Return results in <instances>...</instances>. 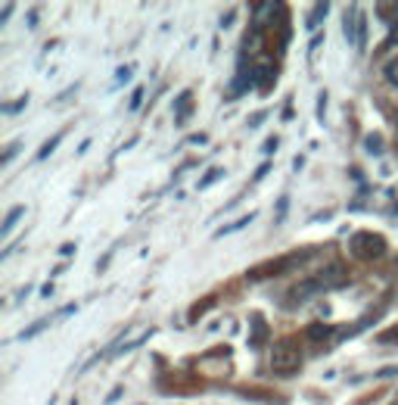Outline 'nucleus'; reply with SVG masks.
Masks as SVG:
<instances>
[{
  "label": "nucleus",
  "instance_id": "nucleus-1",
  "mask_svg": "<svg viewBox=\"0 0 398 405\" xmlns=\"http://www.w3.org/2000/svg\"><path fill=\"white\" fill-rule=\"evenodd\" d=\"M299 364H302V349L293 340H277L271 349V368L277 374H293L299 371Z\"/></svg>",
  "mask_w": 398,
  "mask_h": 405
},
{
  "label": "nucleus",
  "instance_id": "nucleus-2",
  "mask_svg": "<svg viewBox=\"0 0 398 405\" xmlns=\"http://www.w3.org/2000/svg\"><path fill=\"white\" fill-rule=\"evenodd\" d=\"M343 34H345V40H349V44H355L358 50H364V44H367V19L361 16V7L345 10Z\"/></svg>",
  "mask_w": 398,
  "mask_h": 405
},
{
  "label": "nucleus",
  "instance_id": "nucleus-3",
  "mask_svg": "<svg viewBox=\"0 0 398 405\" xmlns=\"http://www.w3.org/2000/svg\"><path fill=\"white\" fill-rule=\"evenodd\" d=\"M351 253H355L358 259H377L386 253V240L380 234H371V231H361V234L351 237Z\"/></svg>",
  "mask_w": 398,
  "mask_h": 405
},
{
  "label": "nucleus",
  "instance_id": "nucleus-4",
  "mask_svg": "<svg viewBox=\"0 0 398 405\" xmlns=\"http://www.w3.org/2000/svg\"><path fill=\"white\" fill-rule=\"evenodd\" d=\"M317 284L324 287V290H333V287H343V284H349V268H343L339 262L327 265V268L317 271Z\"/></svg>",
  "mask_w": 398,
  "mask_h": 405
},
{
  "label": "nucleus",
  "instance_id": "nucleus-5",
  "mask_svg": "<svg viewBox=\"0 0 398 405\" xmlns=\"http://www.w3.org/2000/svg\"><path fill=\"white\" fill-rule=\"evenodd\" d=\"M274 13H280V3H256V10H252V25H256V32L271 25V22H274Z\"/></svg>",
  "mask_w": 398,
  "mask_h": 405
},
{
  "label": "nucleus",
  "instance_id": "nucleus-6",
  "mask_svg": "<svg viewBox=\"0 0 398 405\" xmlns=\"http://www.w3.org/2000/svg\"><path fill=\"white\" fill-rule=\"evenodd\" d=\"M314 293H324V287L317 284V277H311V281H302L293 287V303H308Z\"/></svg>",
  "mask_w": 398,
  "mask_h": 405
},
{
  "label": "nucleus",
  "instance_id": "nucleus-7",
  "mask_svg": "<svg viewBox=\"0 0 398 405\" xmlns=\"http://www.w3.org/2000/svg\"><path fill=\"white\" fill-rule=\"evenodd\" d=\"M274 81H277V69L271 66V62H264V66H256V88L258 91H268Z\"/></svg>",
  "mask_w": 398,
  "mask_h": 405
},
{
  "label": "nucleus",
  "instance_id": "nucleus-8",
  "mask_svg": "<svg viewBox=\"0 0 398 405\" xmlns=\"http://www.w3.org/2000/svg\"><path fill=\"white\" fill-rule=\"evenodd\" d=\"M190 103H193V94H190V91H184V94L177 97V103H175V115H177V121H187V115H190Z\"/></svg>",
  "mask_w": 398,
  "mask_h": 405
},
{
  "label": "nucleus",
  "instance_id": "nucleus-9",
  "mask_svg": "<svg viewBox=\"0 0 398 405\" xmlns=\"http://www.w3.org/2000/svg\"><path fill=\"white\" fill-rule=\"evenodd\" d=\"M22 212H25V209H22V206H13V209L7 212V218H3V224H0V237H7L10 231L16 228V222H19V218H22Z\"/></svg>",
  "mask_w": 398,
  "mask_h": 405
},
{
  "label": "nucleus",
  "instance_id": "nucleus-10",
  "mask_svg": "<svg viewBox=\"0 0 398 405\" xmlns=\"http://www.w3.org/2000/svg\"><path fill=\"white\" fill-rule=\"evenodd\" d=\"M327 13H330V7H327V3H314V10H311V16H308V28H317V25H321Z\"/></svg>",
  "mask_w": 398,
  "mask_h": 405
},
{
  "label": "nucleus",
  "instance_id": "nucleus-11",
  "mask_svg": "<svg viewBox=\"0 0 398 405\" xmlns=\"http://www.w3.org/2000/svg\"><path fill=\"white\" fill-rule=\"evenodd\" d=\"M383 75H386V81H389L392 88H398V56H392L389 62L383 66Z\"/></svg>",
  "mask_w": 398,
  "mask_h": 405
},
{
  "label": "nucleus",
  "instance_id": "nucleus-12",
  "mask_svg": "<svg viewBox=\"0 0 398 405\" xmlns=\"http://www.w3.org/2000/svg\"><path fill=\"white\" fill-rule=\"evenodd\" d=\"M256 216H246V218H240V222H234V224H224V228H218L215 231V237H224V234H234V231H240V228H246V224L252 222Z\"/></svg>",
  "mask_w": 398,
  "mask_h": 405
},
{
  "label": "nucleus",
  "instance_id": "nucleus-13",
  "mask_svg": "<svg viewBox=\"0 0 398 405\" xmlns=\"http://www.w3.org/2000/svg\"><path fill=\"white\" fill-rule=\"evenodd\" d=\"M62 135H66V131H60V135H53V137H50V141L44 143L41 150H38V159H47V156H50V153H53V150H56V143L62 141Z\"/></svg>",
  "mask_w": 398,
  "mask_h": 405
},
{
  "label": "nucleus",
  "instance_id": "nucleus-14",
  "mask_svg": "<svg viewBox=\"0 0 398 405\" xmlns=\"http://www.w3.org/2000/svg\"><path fill=\"white\" fill-rule=\"evenodd\" d=\"M221 178H224V169H212V172H209V175H206V178H203V181H199V190L212 187V184H215V181H221Z\"/></svg>",
  "mask_w": 398,
  "mask_h": 405
},
{
  "label": "nucleus",
  "instance_id": "nucleus-15",
  "mask_svg": "<svg viewBox=\"0 0 398 405\" xmlns=\"http://www.w3.org/2000/svg\"><path fill=\"white\" fill-rule=\"evenodd\" d=\"M308 337L324 340V337H330V327H327V324H311V327H308Z\"/></svg>",
  "mask_w": 398,
  "mask_h": 405
},
{
  "label": "nucleus",
  "instance_id": "nucleus-16",
  "mask_svg": "<svg viewBox=\"0 0 398 405\" xmlns=\"http://www.w3.org/2000/svg\"><path fill=\"white\" fill-rule=\"evenodd\" d=\"M364 147H367V153H383V137L380 135H371L364 141Z\"/></svg>",
  "mask_w": 398,
  "mask_h": 405
},
{
  "label": "nucleus",
  "instance_id": "nucleus-17",
  "mask_svg": "<svg viewBox=\"0 0 398 405\" xmlns=\"http://www.w3.org/2000/svg\"><path fill=\"white\" fill-rule=\"evenodd\" d=\"M50 324V318H44V321H38V324H32V327H28V331H22V340H32L34 334H41L44 327H47Z\"/></svg>",
  "mask_w": 398,
  "mask_h": 405
},
{
  "label": "nucleus",
  "instance_id": "nucleus-18",
  "mask_svg": "<svg viewBox=\"0 0 398 405\" xmlns=\"http://www.w3.org/2000/svg\"><path fill=\"white\" fill-rule=\"evenodd\" d=\"M25 103H28V97H22V100H16V103H7V106H3V113L13 115V113H19V109L25 106Z\"/></svg>",
  "mask_w": 398,
  "mask_h": 405
},
{
  "label": "nucleus",
  "instance_id": "nucleus-19",
  "mask_svg": "<svg viewBox=\"0 0 398 405\" xmlns=\"http://www.w3.org/2000/svg\"><path fill=\"white\" fill-rule=\"evenodd\" d=\"M143 94H147V91L143 88H134V94H131V109H137L143 103Z\"/></svg>",
  "mask_w": 398,
  "mask_h": 405
},
{
  "label": "nucleus",
  "instance_id": "nucleus-20",
  "mask_svg": "<svg viewBox=\"0 0 398 405\" xmlns=\"http://www.w3.org/2000/svg\"><path fill=\"white\" fill-rule=\"evenodd\" d=\"M389 22H392V34H389V40H386V47H392V44L398 40V16L395 19H389Z\"/></svg>",
  "mask_w": 398,
  "mask_h": 405
},
{
  "label": "nucleus",
  "instance_id": "nucleus-21",
  "mask_svg": "<svg viewBox=\"0 0 398 405\" xmlns=\"http://www.w3.org/2000/svg\"><path fill=\"white\" fill-rule=\"evenodd\" d=\"M277 147H280L277 137H268V141H264V153H277Z\"/></svg>",
  "mask_w": 398,
  "mask_h": 405
},
{
  "label": "nucleus",
  "instance_id": "nucleus-22",
  "mask_svg": "<svg viewBox=\"0 0 398 405\" xmlns=\"http://www.w3.org/2000/svg\"><path fill=\"white\" fill-rule=\"evenodd\" d=\"M206 141H209V135H190L187 137V143H196V147H203Z\"/></svg>",
  "mask_w": 398,
  "mask_h": 405
},
{
  "label": "nucleus",
  "instance_id": "nucleus-23",
  "mask_svg": "<svg viewBox=\"0 0 398 405\" xmlns=\"http://www.w3.org/2000/svg\"><path fill=\"white\" fill-rule=\"evenodd\" d=\"M324 109H327V94H321V100H317V115H321V121H324Z\"/></svg>",
  "mask_w": 398,
  "mask_h": 405
},
{
  "label": "nucleus",
  "instance_id": "nucleus-24",
  "mask_svg": "<svg viewBox=\"0 0 398 405\" xmlns=\"http://www.w3.org/2000/svg\"><path fill=\"white\" fill-rule=\"evenodd\" d=\"M262 121H264V113H256V115H252V121H249V125H252V128H258Z\"/></svg>",
  "mask_w": 398,
  "mask_h": 405
},
{
  "label": "nucleus",
  "instance_id": "nucleus-25",
  "mask_svg": "<svg viewBox=\"0 0 398 405\" xmlns=\"http://www.w3.org/2000/svg\"><path fill=\"white\" fill-rule=\"evenodd\" d=\"M131 78V66H125V69H119V81H128Z\"/></svg>",
  "mask_w": 398,
  "mask_h": 405
},
{
  "label": "nucleus",
  "instance_id": "nucleus-26",
  "mask_svg": "<svg viewBox=\"0 0 398 405\" xmlns=\"http://www.w3.org/2000/svg\"><path fill=\"white\" fill-rule=\"evenodd\" d=\"M60 253H62V256H72V253H75V243H66Z\"/></svg>",
  "mask_w": 398,
  "mask_h": 405
},
{
  "label": "nucleus",
  "instance_id": "nucleus-27",
  "mask_svg": "<svg viewBox=\"0 0 398 405\" xmlns=\"http://www.w3.org/2000/svg\"><path fill=\"white\" fill-rule=\"evenodd\" d=\"M268 169H271V165H268V162H264L262 169H258V172H256V181H258V178H264V175H268Z\"/></svg>",
  "mask_w": 398,
  "mask_h": 405
},
{
  "label": "nucleus",
  "instance_id": "nucleus-28",
  "mask_svg": "<svg viewBox=\"0 0 398 405\" xmlns=\"http://www.w3.org/2000/svg\"><path fill=\"white\" fill-rule=\"evenodd\" d=\"M392 405H398V402H392Z\"/></svg>",
  "mask_w": 398,
  "mask_h": 405
}]
</instances>
